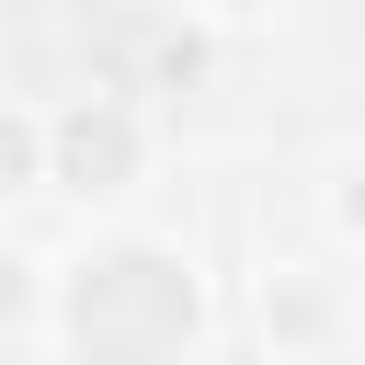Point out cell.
<instances>
[{
  "mask_svg": "<svg viewBox=\"0 0 365 365\" xmlns=\"http://www.w3.org/2000/svg\"><path fill=\"white\" fill-rule=\"evenodd\" d=\"M68 342L91 365H171L194 342V274L148 240H114L68 274Z\"/></svg>",
  "mask_w": 365,
  "mask_h": 365,
  "instance_id": "1",
  "label": "cell"
},
{
  "mask_svg": "<svg viewBox=\"0 0 365 365\" xmlns=\"http://www.w3.org/2000/svg\"><path fill=\"white\" fill-rule=\"evenodd\" d=\"M125 160H137V125L125 114H57V182L103 194V182H125Z\"/></svg>",
  "mask_w": 365,
  "mask_h": 365,
  "instance_id": "2",
  "label": "cell"
},
{
  "mask_svg": "<svg viewBox=\"0 0 365 365\" xmlns=\"http://www.w3.org/2000/svg\"><path fill=\"white\" fill-rule=\"evenodd\" d=\"M342 228H354V240H365V171H354V182H342Z\"/></svg>",
  "mask_w": 365,
  "mask_h": 365,
  "instance_id": "3",
  "label": "cell"
},
{
  "mask_svg": "<svg viewBox=\"0 0 365 365\" xmlns=\"http://www.w3.org/2000/svg\"><path fill=\"white\" fill-rule=\"evenodd\" d=\"M217 11H262V0H217Z\"/></svg>",
  "mask_w": 365,
  "mask_h": 365,
  "instance_id": "4",
  "label": "cell"
}]
</instances>
